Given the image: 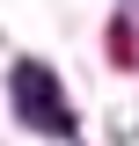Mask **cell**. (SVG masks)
Masks as SVG:
<instances>
[{
    "label": "cell",
    "instance_id": "6da1fadb",
    "mask_svg": "<svg viewBox=\"0 0 139 146\" xmlns=\"http://www.w3.org/2000/svg\"><path fill=\"white\" fill-rule=\"evenodd\" d=\"M15 110L29 117L37 131H51V139H66V131H73V110L59 102V80H51L44 66H15Z\"/></svg>",
    "mask_w": 139,
    "mask_h": 146
}]
</instances>
